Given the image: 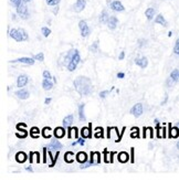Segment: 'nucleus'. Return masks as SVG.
Segmentation results:
<instances>
[{"label":"nucleus","instance_id":"nucleus-1","mask_svg":"<svg viewBox=\"0 0 179 180\" xmlns=\"http://www.w3.org/2000/svg\"><path fill=\"white\" fill-rule=\"evenodd\" d=\"M73 84L77 92L82 96H88L91 94L92 82L86 76H79L77 80H74Z\"/></svg>","mask_w":179,"mask_h":180},{"label":"nucleus","instance_id":"nucleus-2","mask_svg":"<svg viewBox=\"0 0 179 180\" xmlns=\"http://www.w3.org/2000/svg\"><path fill=\"white\" fill-rule=\"evenodd\" d=\"M79 28H80V31H81V36H83V38H86V36H90V28H88V23H86V21H84V20H81L80 22H79Z\"/></svg>","mask_w":179,"mask_h":180},{"label":"nucleus","instance_id":"nucleus-3","mask_svg":"<svg viewBox=\"0 0 179 180\" xmlns=\"http://www.w3.org/2000/svg\"><path fill=\"white\" fill-rule=\"evenodd\" d=\"M17 12H18V15L21 17L22 19H28L29 17V11H28V8L27 6L23 2H22L18 8H17Z\"/></svg>","mask_w":179,"mask_h":180},{"label":"nucleus","instance_id":"nucleus-4","mask_svg":"<svg viewBox=\"0 0 179 180\" xmlns=\"http://www.w3.org/2000/svg\"><path fill=\"white\" fill-rule=\"evenodd\" d=\"M9 36L10 38L17 41V42H22L23 39H22V36H21V32H20V30L19 29H11L9 31Z\"/></svg>","mask_w":179,"mask_h":180},{"label":"nucleus","instance_id":"nucleus-5","mask_svg":"<svg viewBox=\"0 0 179 180\" xmlns=\"http://www.w3.org/2000/svg\"><path fill=\"white\" fill-rule=\"evenodd\" d=\"M131 113H132L135 117H139V116L143 114V105L140 104V103L135 104L132 107V109H131Z\"/></svg>","mask_w":179,"mask_h":180},{"label":"nucleus","instance_id":"nucleus-6","mask_svg":"<svg viewBox=\"0 0 179 180\" xmlns=\"http://www.w3.org/2000/svg\"><path fill=\"white\" fill-rule=\"evenodd\" d=\"M111 6V9L114 11H116V12H121V11H124L125 8L124 6H123V4H122L121 1H118V0H115V1H113L112 4H110Z\"/></svg>","mask_w":179,"mask_h":180},{"label":"nucleus","instance_id":"nucleus-7","mask_svg":"<svg viewBox=\"0 0 179 180\" xmlns=\"http://www.w3.org/2000/svg\"><path fill=\"white\" fill-rule=\"evenodd\" d=\"M85 6H86L85 0H77V2L73 4V10L75 12H81V11L84 10Z\"/></svg>","mask_w":179,"mask_h":180},{"label":"nucleus","instance_id":"nucleus-8","mask_svg":"<svg viewBox=\"0 0 179 180\" xmlns=\"http://www.w3.org/2000/svg\"><path fill=\"white\" fill-rule=\"evenodd\" d=\"M11 63H23V64L27 65H33L34 64V59L32 58H20L17 59V60H13V61H10Z\"/></svg>","mask_w":179,"mask_h":180},{"label":"nucleus","instance_id":"nucleus-9","mask_svg":"<svg viewBox=\"0 0 179 180\" xmlns=\"http://www.w3.org/2000/svg\"><path fill=\"white\" fill-rule=\"evenodd\" d=\"M28 81H29V77H28V75H26V74H21V75H19L18 80H17V85H18V87H25L27 85V83H28Z\"/></svg>","mask_w":179,"mask_h":180},{"label":"nucleus","instance_id":"nucleus-10","mask_svg":"<svg viewBox=\"0 0 179 180\" xmlns=\"http://www.w3.org/2000/svg\"><path fill=\"white\" fill-rule=\"evenodd\" d=\"M117 23H118V19H117L116 17L112 16V17H110V19H108V21H107L106 25H107V27H108L110 30H114V29H116Z\"/></svg>","mask_w":179,"mask_h":180},{"label":"nucleus","instance_id":"nucleus-11","mask_svg":"<svg viewBox=\"0 0 179 180\" xmlns=\"http://www.w3.org/2000/svg\"><path fill=\"white\" fill-rule=\"evenodd\" d=\"M92 124L88 125V127H83L82 129H81V135L83 138H91L92 137Z\"/></svg>","mask_w":179,"mask_h":180},{"label":"nucleus","instance_id":"nucleus-12","mask_svg":"<svg viewBox=\"0 0 179 180\" xmlns=\"http://www.w3.org/2000/svg\"><path fill=\"white\" fill-rule=\"evenodd\" d=\"M16 95H17L18 98H20V100H27V98H29L30 93L26 89H20L18 92H16Z\"/></svg>","mask_w":179,"mask_h":180},{"label":"nucleus","instance_id":"nucleus-13","mask_svg":"<svg viewBox=\"0 0 179 180\" xmlns=\"http://www.w3.org/2000/svg\"><path fill=\"white\" fill-rule=\"evenodd\" d=\"M135 64L140 66L142 68H145L148 65V60H147V58H144V57L143 58H137L135 60Z\"/></svg>","mask_w":179,"mask_h":180},{"label":"nucleus","instance_id":"nucleus-14","mask_svg":"<svg viewBox=\"0 0 179 180\" xmlns=\"http://www.w3.org/2000/svg\"><path fill=\"white\" fill-rule=\"evenodd\" d=\"M53 135L55 136V138L60 139V138L65 136V129L63 127H56L54 129V132H53Z\"/></svg>","mask_w":179,"mask_h":180},{"label":"nucleus","instance_id":"nucleus-15","mask_svg":"<svg viewBox=\"0 0 179 180\" xmlns=\"http://www.w3.org/2000/svg\"><path fill=\"white\" fill-rule=\"evenodd\" d=\"M75 158H77V160L80 162V164H84V162L88 161V155H86V152H84V151L77 152Z\"/></svg>","mask_w":179,"mask_h":180},{"label":"nucleus","instance_id":"nucleus-16","mask_svg":"<svg viewBox=\"0 0 179 180\" xmlns=\"http://www.w3.org/2000/svg\"><path fill=\"white\" fill-rule=\"evenodd\" d=\"M73 119H74V116L72 114H70V115L65 116L64 118H63V127H70L72 125V123H73Z\"/></svg>","mask_w":179,"mask_h":180},{"label":"nucleus","instance_id":"nucleus-17","mask_svg":"<svg viewBox=\"0 0 179 180\" xmlns=\"http://www.w3.org/2000/svg\"><path fill=\"white\" fill-rule=\"evenodd\" d=\"M16 160H17V162H19V164H23V162L27 160L26 152H23V151L17 152V154H16Z\"/></svg>","mask_w":179,"mask_h":180},{"label":"nucleus","instance_id":"nucleus-18","mask_svg":"<svg viewBox=\"0 0 179 180\" xmlns=\"http://www.w3.org/2000/svg\"><path fill=\"white\" fill-rule=\"evenodd\" d=\"M117 159H118V161L122 162V164H125V162L128 161V159H129V155H128L127 152H125V151H121L118 156H117Z\"/></svg>","mask_w":179,"mask_h":180},{"label":"nucleus","instance_id":"nucleus-19","mask_svg":"<svg viewBox=\"0 0 179 180\" xmlns=\"http://www.w3.org/2000/svg\"><path fill=\"white\" fill-rule=\"evenodd\" d=\"M42 87H43L44 91H50L52 90V87H53V83L51 82V80L44 79L43 81H42Z\"/></svg>","mask_w":179,"mask_h":180},{"label":"nucleus","instance_id":"nucleus-20","mask_svg":"<svg viewBox=\"0 0 179 180\" xmlns=\"http://www.w3.org/2000/svg\"><path fill=\"white\" fill-rule=\"evenodd\" d=\"M84 107H85V104L84 103H81L79 105V117H80V120L81 122H85V115H84Z\"/></svg>","mask_w":179,"mask_h":180},{"label":"nucleus","instance_id":"nucleus-21","mask_svg":"<svg viewBox=\"0 0 179 180\" xmlns=\"http://www.w3.org/2000/svg\"><path fill=\"white\" fill-rule=\"evenodd\" d=\"M110 17H111V16H108L107 11L103 10L102 12H101V16H100V22H101V23H107L108 19H110Z\"/></svg>","mask_w":179,"mask_h":180},{"label":"nucleus","instance_id":"nucleus-22","mask_svg":"<svg viewBox=\"0 0 179 180\" xmlns=\"http://www.w3.org/2000/svg\"><path fill=\"white\" fill-rule=\"evenodd\" d=\"M49 147L51 148V149H54V150H60L63 146L59 141H52L51 143H50V145H49Z\"/></svg>","mask_w":179,"mask_h":180},{"label":"nucleus","instance_id":"nucleus-23","mask_svg":"<svg viewBox=\"0 0 179 180\" xmlns=\"http://www.w3.org/2000/svg\"><path fill=\"white\" fill-rule=\"evenodd\" d=\"M70 62H73V63H75V64H79L81 62V55H80V53H79V51L75 49L74 50V53H73V57H72V60Z\"/></svg>","mask_w":179,"mask_h":180},{"label":"nucleus","instance_id":"nucleus-24","mask_svg":"<svg viewBox=\"0 0 179 180\" xmlns=\"http://www.w3.org/2000/svg\"><path fill=\"white\" fill-rule=\"evenodd\" d=\"M155 23H158V25H164V27H166L167 25V21L165 20V17L163 15H159L156 17V19H155Z\"/></svg>","mask_w":179,"mask_h":180},{"label":"nucleus","instance_id":"nucleus-25","mask_svg":"<svg viewBox=\"0 0 179 180\" xmlns=\"http://www.w3.org/2000/svg\"><path fill=\"white\" fill-rule=\"evenodd\" d=\"M41 130L38 128V127H32L31 130H30V136L32 137V138H38V137L41 135Z\"/></svg>","mask_w":179,"mask_h":180},{"label":"nucleus","instance_id":"nucleus-26","mask_svg":"<svg viewBox=\"0 0 179 180\" xmlns=\"http://www.w3.org/2000/svg\"><path fill=\"white\" fill-rule=\"evenodd\" d=\"M64 161L68 162V164H71V162L74 161V154L72 151H68L64 155Z\"/></svg>","mask_w":179,"mask_h":180},{"label":"nucleus","instance_id":"nucleus-27","mask_svg":"<svg viewBox=\"0 0 179 180\" xmlns=\"http://www.w3.org/2000/svg\"><path fill=\"white\" fill-rule=\"evenodd\" d=\"M72 133L74 134V137L77 139V137H79V130H77V127H69V132H68V137L69 138H72Z\"/></svg>","mask_w":179,"mask_h":180},{"label":"nucleus","instance_id":"nucleus-28","mask_svg":"<svg viewBox=\"0 0 179 180\" xmlns=\"http://www.w3.org/2000/svg\"><path fill=\"white\" fill-rule=\"evenodd\" d=\"M99 40H96L95 42H93V43L90 45V48H88V50H90V52H92V53H96L97 51H99Z\"/></svg>","mask_w":179,"mask_h":180},{"label":"nucleus","instance_id":"nucleus-29","mask_svg":"<svg viewBox=\"0 0 179 180\" xmlns=\"http://www.w3.org/2000/svg\"><path fill=\"white\" fill-rule=\"evenodd\" d=\"M145 16L148 20H152V19L155 17V9L154 8H148L146 11H145Z\"/></svg>","mask_w":179,"mask_h":180},{"label":"nucleus","instance_id":"nucleus-30","mask_svg":"<svg viewBox=\"0 0 179 180\" xmlns=\"http://www.w3.org/2000/svg\"><path fill=\"white\" fill-rule=\"evenodd\" d=\"M169 79L172 80L174 83L177 82V81L179 80V71L178 70H174V71L170 73V77H169Z\"/></svg>","mask_w":179,"mask_h":180},{"label":"nucleus","instance_id":"nucleus-31","mask_svg":"<svg viewBox=\"0 0 179 180\" xmlns=\"http://www.w3.org/2000/svg\"><path fill=\"white\" fill-rule=\"evenodd\" d=\"M51 128L50 127H44L43 129H42V136L44 137V138H51Z\"/></svg>","mask_w":179,"mask_h":180},{"label":"nucleus","instance_id":"nucleus-32","mask_svg":"<svg viewBox=\"0 0 179 180\" xmlns=\"http://www.w3.org/2000/svg\"><path fill=\"white\" fill-rule=\"evenodd\" d=\"M178 136H179V129L177 127H172V128H170V137L177 138Z\"/></svg>","mask_w":179,"mask_h":180},{"label":"nucleus","instance_id":"nucleus-33","mask_svg":"<svg viewBox=\"0 0 179 180\" xmlns=\"http://www.w3.org/2000/svg\"><path fill=\"white\" fill-rule=\"evenodd\" d=\"M95 130H96V133L94 134L95 137H97V138H103V137H104V133H103L104 130H103L102 127H97Z\"/></svg>","mask_w":179,"mask_h":180},{"label":"nucleus","instance_id":"nucleus-34","mask_svg":"<svg viewBox=\"0 0 179 180\" xmlns=\"http://www.w3.org/2000/svg\"><path fill=\"white\" fill-rule=\"evenodd\" d=\"M131 137H132V138H139V129L137 127H133L132 128Z\"/></svg>","mask_w":179,"mask_h":180},{"label":"nucleus","instance_id":"nucleus-35","mask_svg":"<svg viewBox=\"0 0 179 180\" xmlns=\"http://www.w3.org/2000/svg\"><path fill=\"white\" fill-rule=\"evenodd\" d=\"M41 31H42V33H43V36H45V38L51 34V30L49 29L48 27H42V28H41Z\"/></svg>","mask_w":179,"mask_h":180},{"label":"nucleus","instance_id":"nucleus-36","mask_svg":"<svg viewBox=\"0 0 179 180\" xmlns=\"http://www.w3.org/2000/svg\"><path fill=\"white\" fill-rule=\"evenodd\" d=\"M66 66H68V70H69L70 72H73L74 70L77 68V65L75 64V63H73V62H69V64L66 65Z\"/></svg>","mask_w":179,"mask_h":180},{"label":"nucleus","instance_id":"nucleus-37","mask_svg":"<svg viewBox=\"0 0 179 180\" xmlns=\"http://www.w3.org/2000/svg\"><path fill=\"white\" fill-rule=\"evenodd\" d=\"M34 59H36L37 61H40V62L44 61V54L42 53V52H40V53H38L34 55Z\"/></svg>","mask_w":179,"mask_h":180},{"label":"nucleus","instance_id":"nucleus-38","mask_svg":"<svg viewBox=\"0 0 179 180\" xmlns=\"http://www.w3.org/2000/svg\"><path fill=\"white\" fill-rule=\"evenodd\" d=\"M48 6H56L60 4V0H45Z\"/></svg>","mask_w":179,"mask_h":180},{"label":"nucleus","instance_id":"nucleus-39","mask_svg":"<svg viewBox=\"0 0 179 180\" xmlns=\"http://www.w3.org/2000/svg\"><path fill=\"white\" fill-rule=\"evenodd\" d=\"M20 30V32H21V36H22V39H23V41H27L28 40V33H27V31L25 29H19Z\"/></svg>","mask_w":179,"mask_h":180},{"label":"nucleus","instance_id":"nucleus-40","mask_svg":"<svg viewBox=\"0 0 179 180\" xmlns=\"http://www.w3.org/2000/svg\"><path fill=\"white\" fill-rule=\"evenodd\" d=\"M174 52H175V54L179 55V39L176 40L175 47H174Z\"/></svg>","mask_w":179,"mask_h":180},{"label":"nucleus","instance_id":"nucleus-41","mask_svg":"<svg viewBox=\"0 0 179 180\" xmlns=\"http://www.w3.org/2000/svg\"><path fill=\"white\" fill-rule=\"evenodd\" d=\"M10 1H11V4H13L16 8H18L19 6L22 4V0H10Z\"/></svg>","mask_w":179,"mask_h":180},{"label":"nucleus","instance_id":"nucleus-42","mask_svg":"<svg viewBox=\"0 0 179 180\" xmlns=\"http://www.w3.org/2000/svg\"><path fill=\"white\" fill-rule=\"evenodd\" d=\"M108 93H110V91H102L101 93H100V97L101 98H105L107 95H108Z\"/></svg>","mask_w":179,"mask_h":180},{"label":"nucleus","instance_id":"nucleus-43","mask_svg":"<svg viewBox=\"0 0 179 180\" xmlns=\"http://www.w3.org/2000/svg\"><path fill=\"white\" fill-rule=\"evenodd\" d=\"M43 77H44V79H48V80H51L52 79L51 73L49 72V71H44V72H43Z\"/></svg>","mask_w":179,"mask_h":180},{"label":"nucleus","instance_id":"nucleus-44","mask_svg":"<svg viewBox=\"0 0 179 180\" xmlns=\"http://www.w3.org/2000/svg\"><path fill=\"white\" fill-rule=\"evenodd\" d=\"M146 43H147L146 40H144V39H139V40H138V47H139V48L144 47V45H145Z\"/></svg>","mask_w":179,"mask_h":180},{"label":"nucleus","instance_id":"nucleus-45","mask_svg":"<svg viewBox=\"0 0 179 180\" xmlns=\"http://www.w3.org/2000/svg\"><path fill=\"white\" fill-rule=\"evenodd\" d=\"M84 139H85V138H83V137H82V138H79V139L77 141V144H80V145H82V146H83V145L85 144Z\"/></svg>","mask_w":179,"mask_h":180},{"label":"nucleus","instance_id":"nucleus-46","mask_svg":"<svg viewBox=\"0 0 179 180\" xmlns=\"http://www.w3.org/2000/svg\"><path fill=\"white\" fill-rule=\"evenodd\" d=\"M22 127H25V128H26L27 127V124H23V123H19L18 125H17V129H21Z\"/></svg>","mask_w":179,"mask_h":180},{"label":"nucleus","instance_id":"nucleus-47","mask_svg":"<svg viewBox=\"0 0 179 180\" xmlns=\"http://www.w3.org/2000/svg\"><path fill=\"white\" fill-rule=\"evenodd\" d=\"M131 157H132V159H131V161L134 162V148H131Z\"/></svg>","mask_w":179,"mask_h":180},{"label":"nucleus","instance_id":"nucleus-48","mask_svg":"<svg viewBox=\"0 0 179 180\" xmlns=\"http://www.w3.org/2000/svg\"><path fill=\"white\" fill-rule=\"evenodd\" d=\"M117 77H118V79H124V77H125V74H124V73H121V72L117 73Z\"/></svg>","mask_w":179,"mask_h":180},{"label":"nucleus","instance_id":"nucleus-49","mask_svg":"<svg viewBox=\"0 0 179 180\" xmlns=\"http://www.w3.org/2000/svg\"><path fill=\"white\" fill-rule=\"evenodd\" d=\"M124 58H125V52H121V54H120L118 59H120V60H123Z\"/></svg>","mask_w":179,"mask_h":180},{"label":"nucleus","instance_id":"nucleus-50","mask_svg":"<svg viewBox=\"0 0 179 180\" xmlns=\"http://www.w3.org/2000/svg\"><path fill=\"white\" fill-rule=\"evenodd\" d=\"M51 101H52V100H51V98H49V97H48V98H45V104H50V103H51Z\"/></svg>","mask_w":179,"mask_h":180},{"label":"nucleus","instance_id":"nucleus-51","mask_svg":"<svg viewBox=\"0 0 179 180\" xmlns=\"http://www.w3.org/2000/svg\"><path fill=\"white\" fill-rule=\"evenodd\" d=\"M27 170H28V171H33L32 168H30V167H28V168H27Z\"/></svg>","mask_w":179,"mask_h":180},{"label":"nucleus","instance_id":"nucleus-52","mask_svg":"<svg viewBox=\"0 0 179 180\" xmlns=\"http://www.w3.org/2000/svg\"><path fill=\"white\" fill-rule=\"evenodd\" d=\"M177 148H178V149H179V141H178V143H177Z\"/></svg>","mask_w":179,"mask_h":180},{"label":"nucleus","instance_id":"nucleus-53","mask_svg":"<svg viewBox=\"0 0 179 180\" xmlns=\"http://www.w3.org/2000/svg\"><path fill=\"white\" fill-rule=\"evenodd\" d=\"M25 1H26V2H29V1H30V0H25Z\"/></svg>","mask_w":179,"mask_h":180}]
</instances>
